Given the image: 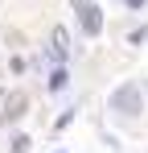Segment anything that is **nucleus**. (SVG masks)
<instances>
[{"label":"nucleus","mask_w":148,"mask_h":153,"mask_svg":"<svg viewBox=\"0 0 148 153\" xmlns=\"http://www.w3.org/2000/svg\"><path fill=\"white\" fill-rule=\"evenodd\" d=\"M78 21H82V33H86V37H99V33H103L99 4H91V0H78Z\"/></svg>","instance_id":"2"},{"label":"nucleus","mask_w":148,"mask_h":153,"mask_svg":"<svg viewBox=\"0 0 148 153\" xmlns=\"http://www.w3.org/2000/svg\"><path fill=\"white\" fill-rule=\"evenodd\" d=\"M0 100H4V95H0Z\"/></svg>","instance_id":"8"},{"label":"nucleus","mask_w":148,"mask_h":153,"mask_svg":"<svg viewBox=\"0 0 148 153\" xmlns=\"http://www.w3.org/2000/svg\"><path fill=\"white\" fill-rule=\"evenodd\" d=\"M25 108H29V95H25V91H12V95L4 100V112H0L4 124H17V120L25 116Z\"/></svg>","instance_id":"3"},{"label":"nucleus","mask_w":148,"mask_h":153,"mask_svg":"<svg viewBox=\"0 0 148 153\" xmlns=\"http://www.w3.org/2000/svg\"><path fill=\"white\" fill-rule=\"evenodd\" d=\"M49 50H53V58H58V62H66V54H70V33H66L62 25L49 33Z\"/></svg>","instance_id":"4"},{"label":"nucleus","mask_w":148,"mask_h":153,"mask_svg":"<svg viewBox=\"0 0 148 153\" xmlns=\"http://www.w3.org/2000/svg\"><path fill=\"white\" fill-rule=\"evenodd\" d=\"M111 108L123 112V116H136V112H140V87H136V83L115 87V91H111Z\"/></svg>","instance_id":"1"},{"label":"nucleus","mask_w":148,"mask_h":153,"mask_svg":"<svg viewBox=\"0 0 148 153\" xmlns=\"http://www.w3.org/2000/svg\"><path fill=\"white\" fill-rule=\"evenodd\" d=\"M29 145H33L29 137H17V141H12V153H29Z\"/></svg>","instance_id":"6"},{"label":"nucleus","mask_w":148,"mask_h":153,"mask_svg":"<svg viewBox=\"0 0 148 153\" xmlns=\"http://www.w3.org/2000/svg\"><path fill=\"white\" fill-rule=\"evenodd\" d=\"M62 87H66V71H53L49 75V91H62Z\"/></svg>","instance_id":"5"},{"label":"nucleus","mask_w":148,"mask_h":153,"mask_svg":"<svg viewBox=\"0 0 148 153\" xmlns=\"http://www.w3.org/2000/svg\"><path fill=\"white\" fill-rule=\"evenodd\" d=\"M127 4H132V8H144V0H127Z\"/></svg>","instance_id":"7"}]
</instances>
